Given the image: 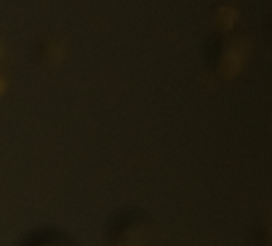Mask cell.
I'll return each instance as SVG.
<instances>
[{"mask_svg": "<svg viewBox=\"0 0 272 246\" xmlns=\"http://www.w3.org/2000/svg\"><path fill=\"white\" fill-rule=\"evenodd\" d=\"M18 246H79L70 237L59 230L42 228L26 235Z\"/></svg>", "mask_w": 272, "mask_h": 246, "instance_id": "7a4b0ae2", "label": "cell"}, {"mask_svg": "<svg viewBox=\"0 0 272 246\" xmlns=\"http://www.w3.org/2000/svg\"><path fill=\"white\" fill-rule=\"evenodd\" d=\"M111 246H149V224L139 213H122L107 224Z\"/></svg>", "mask_w": 272, "mask_h": 246, "instance_id": "6da1fadb", "label": "cell"}]
</instances>
